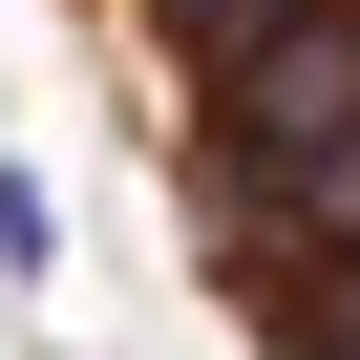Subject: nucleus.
Instances as JSON below:
<instances>
[{
  "mask_svg": "<svg viewBox=\"0 0 360 360\" xmlns=\"http://www.w3.org/2000/svg\"><path fill=\"white\" fill-rule=\"evenodd\" d=\"M212 148L255 169V191H339V148H360V22L339 0H276L255 43H212Z\"/></svg>",
  "mask_w": 360,
  "mask_h": 360,
  "instance_id": "nucleus-1",
  "label": "nucleus"
},
{
  "mask_svg": "<svg viewBox=\"0 0 360 360\" xmlns=\"http://www.w3.org/2000/svg\"><path fill=\"white\" fill-rule=\"evenodd\" d=\"M0 276H22V297L64 276V191H43V169H0Z\"/></svg>",
  "mask_w": 360,
  "mask_h": 360,
  "instance_id": "nucleus-2",
  "label": "nucleus"
}]
</instances>
